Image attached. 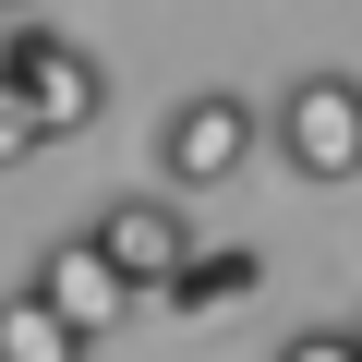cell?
Masks as SVG:
<instances>
[{
    "mask_svg": "<svg viewBox=\"0 0 362 362\" xmlns=\"http://www.w3.org/2000/svg\"><path fill=\"white\" fill-rule=\"evenodd\" d=\"M266 145H278V121H266L242 85H194V97H169V121H157V181L218 194V181H242Z\"/></svg>",
    "mask_w": 362,
    "mask_h": 362,
    "instance_id": "obj_2",
    "label": "cell"
},
{
    "mask_svg": "<svg viewBox=\"0 0 362 362\" xmlns=\"http://www.w3.org/2000/svg\"><path fill=\"white\" fill-rule=\"evenodd\" d=\"M242 290H266V254H254V242H218V254L181 266L157 302H169V314H218V302H242Z\"/></svg>",
    "mask_w": 362,
    "mask_h": 362,
    "instance_id": "obj_7",
    "label": "cell"
},
{
    "mask_svg": "<svg viewBox=\"0 0 362 362\" xmlns=\"http://www.w3.org/2000/svg\"><path fill=\"white\" fill-rule=\"evenodd\" d=\"M25 278H37V290H49V302H61V314H73V326H85L97 350H109V338H121V314L145 302V278H133V266L109 254V230H73V242H49V254H37Z\"/></svg>",
    "mask_w": 362,
    "mask_h": 362,
    "instance_id": "obj_4",
    "label": "cell"
},
{
    "mask_svg": "<svg viewBox=\"0 0 362 362\" xmlns=\"http://www.w3.org/2000/svg\"><path fill=\"white\" fill-rule=\"evenodd\" d=\"M290 362H362V326H302Z\"/></svg>",
    "mask_w": 362,
    "mask_h": 362,
    "instance_id": "obj_8",
    "label": "cell"
},
{
    "mask_svg": "<svg viewBox=\"0 0 362 362\" xmlns=\"http://www.w3.org/2000/svg\"><path fill=\"white\" fill-rule=\"evenodd\" d=\"M266 121L302 181H362V73H290L266 97Z\"/></svg>",
    "mask_w": 362,
    "mask_h": 362,
    "instance_id": "obj_3",
    "label": "cell"
},
{
    "mask_svg": "<svg viewBox=\"0 0 362 362\" xmlns=\"http://www.w3.org/2000/svg\"><path fill=\"white\" fill-rule=\"evenodd\" d=\"M97 109H109V61L73 49V37H49L37 13H13V37H0V145L37 157V145L85 133Z\"/></svg>",
    "mask_w": 362,
    "mask_h": 362,
    "instance_id": "obj_1",
    "label": "cell"
},
{
    "mask_svg": "<svg viewBox=\"0 0 362 362\" xmlns=\"http://www.w3.org/2000/svg\"><path fill=\"white\" fill-rule=\"evenodd\" d=\"M97 230H109V254H121L145 290H169L181 266H194V218H181V181H169V194H121Z\"/></svg>",
    "mask_w": 362,
    "mask_h": 362,
    "instance_id": "obj_5",
    "label": "cell"
},
{
    "mask_svg": "<svg viewBox=\"0 0 362 362\" xmlns=\"http://www.w3.org/2000/svg\"><path fill=\"white\" fill-rule=\"evenodd\" d=\"M13 13H49V0H13Z\"/></svg>",
    "mask_w": 362,
    "mask_h": 362,
    "instance_id": "obj_9",
    "label": "cell"
},
{
    "mask_svg": "<svg viewBox=\"0 0 362 362\" xmlns=\"http://www.w3.org/2000/svg\"><path fill=\"white\" fill-rule=\"evenodd\" d=\"M0 350H13V362H85L97 338H85V326H73V314H61V302L25 278L13 302H0Z\"/></svg>",
    "mask_w": 362,
    "mask_h": 362,
    "instance_id": "obj_6",
    "label": "cell"
}]
</instances>
